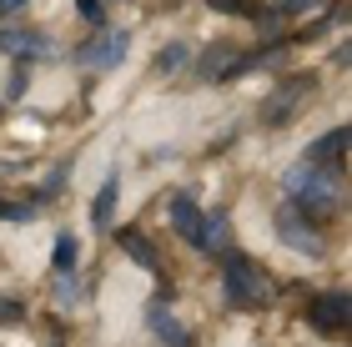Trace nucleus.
Wrapping results in <instances>:
<instances>
[{
  "label": "nucleus",
  "instance_id": "obj_2",
  "mask_svg": "<svg viewBox=\"0 0 352 347\" xmlns=\"http://www.w3.org/2000/svg\"><path fill=\"white\" fill-rule=\"evenodd\" d=\"M221 287H227V302L242 307V312H262L272 307V277L262 272V262H252L247 251H221Z\"/></svg>",
  "mask_w": 352,
  "mask_h": 347
},
{
  "label": "nucleus",
  "instance_id": "obj_17",
  "mask_svg": "<svg viewBox=\"0 0 352 347\" xmlns=\"http://www.w3.org/2000/svg\"><path fill=\"white\" fill-rule=\"evenodd\" d=\"M212 10H221V15H257V5L252 0H206Z\"/></svg>",
  "mask_w": 352,
  "mask_h": 347
},
{
  "label": "nucleus",
  "instance_id": "obj_4",
  "mask_svg": "<svg viewBox=\"0 0 352 347\" xmlns=\"http://www.w3.org/2000/svg\"><path fill=\"white\" fill-rule=\"evenodd\" d=\"M317 86V76L312 71H302V76H292V81H282L277 91H272V101L262 106V121L267 126H287V121H292V111H297V106L302 101H307V91Z\"/></svg>",
  "mask_w": 352,
  "mask_h": 347
},
{
  "label": "nucleus",
  "instance_id": "obj_13",
  "mask_svg": "<svg viewBox=\"0 0 352 347\" xmlns=\"http://www.w3.org/2000/svg\"><path fill=\"white\" fill-rule=\"evenodd\" d=\"M116 197H121V177L111 171V177L101 181V192H96V201H91V227H111V212H116Z\"/></svg>",
  "mask_w": 352,
  "mask_h": 347
},
{
  "label": "nucleus",
  "instance_id": "obj_7",
  "mask_svg": "<svg viewBox=\"0 0 352 347\" xmlns=\"http://www.w3.org/2000/svg\"><path fill=\"white\" fill-rule=\"evenodd\" d=\"M347 312H352L347 292H322V297H317V302H312L307 322L317 327V333H342V327H347Z\"/></svg>",
  "mask_w": 352,
  "mask_h": 347
},
{
  "label": "nucleus",
  "instance_id": "obj_22",
  "mask_svg": "<svg viewBox=\"0 0 352 347\" xmlns=\"http://www.w3.org/2000/svg\"><path fill=\"white\" fill-rule=\"evenodd\" d=\"M21 5H25V0H0V15H15Z\"/></svg>",
  "mask_w": 352,
  "mask_h": 347
},
{
  "label": "nucleus",
  "instance_id": "obj_19",
  "mask_svg": "<svg viewBox=\"0 0 352 347\" xmlns=\"http://www.w3.org/2000/svg\"><path fill=\"white\" fill-rule=\"evenodd\" d=\"M76 10H81V21H91V25L106 21V5H101V0H76Z\"/></svg>",
  "mask_w": 352,
  "mask_h": 347
},
{
  "label": "nucleus",
  "instance_id": "obj_9",
  "mask_svg": "<svg viewBox=\"0 0 352 347\" xmlns=\"http://www.w3.org/2000/svg\"><path fill=\"white\" fill-rule=\"evenodd\" d=\"M146 322H151V333L162 337L166 347H191V333L176 322V312H171L166 302H151V307H146Z\"/></svg>",
  "mask_w": 352,
  "mask_h": 347
},
{
  "label": "nucleus",
  "instance_id": "obj_21",
  "mask_svg": "<svg viewBox=\"0 0 352 347\" xmlns=\"http://www.w3.org/2000/svg\"><path fill=\"white\" fill-rule=\"evenodd\" d=\"M21 317H25V307L15 297H0V322H21Z\"/></svg>",
  "mask_w": 352,
  "mask_h": 347
},
{
  "label": "nucleus",
  "instance_id": "obj_5",
  "mask_svg": "<svg viewBox=\"0 0 352 347\" xmlns=\"http://www.w3.org/2000/svg\"><path fill=\"white\" fill-rule=\"evenodd\" d=\"M126 51H131V36H126V30H101L96 41L76 45V66L111 71V66H121V60H126Z\"/></svg>",
  "mask_w": 352,
  "mask_h": 347
},
{
  "label": "nucleus",
  "instance_id": "obj_3",
  "mask_svg": "<svg viewBox=\"0 0 352 347\" xmlns=\"http://www.w3.org/2000/svg\"><path fill=\"white\" fill-rule=\"evenodd\" d=\"M272 227H277V242L292 247L297 257H322V232H317V222H307L292 201H282V207H277Z\"/></svg>",
  "mask_w": 352,
  "mask_h": 347
},
{
  "label": "nucleus",
  "instance_id": "obj_11",
  "mask_svg": "<svg viewBox=\"0 0 352 347\" xmlns=\"http://www.w3.org/2000/svg\"><path fill=\"white\" fill-rule=\"evenodd\" d=\"M201 222H206V212H201V207H197L191 197H171V227L182 232L191 247L201 242Z\"/></svg>",
  "mask_w": 352,
  "mask_h": 347
},
{
  "label": "nucleus",
  "instance_id": "obj_15",
  "mask_svg": "<svg viewBox=\"0 0 352 347\" xmlns=\"http://www.w3.org/2000/svg\"><path fill=\"white\" fill-rule=\"evenodd\" d=\"M51 262H56V272H60V277H71V272H76V262H81V242H76L71 232H60V236H56Z\"/></svg>",
  "mask_w": 352,
  "mask_h": 347
},
{
  "label": "nucleus",
  "instance_id": "obj_8",
  "mask_svg": "<svg viewBox=\"0 0 352 347\" xmlns=\"http://www.w3.org/2000/svg\"><path fill=\"white\" fill-rule=\"evenodd\" d=\"M236 60H242V56H236V45L232 41H217V45H206V51L197 56V76H201V81H227V76L236 71Z\"/></svg>",
  "mask_w": 352,
  "mask_h": 347
},
{
  "label": "nucleus",
  "instance_id": "obj_12",
  "mask_svg": "<svg viewBox=\"0 0 352 347\" xmlns=\"http://www.w3.org/2000/svg\"><path fill=\"white\" fill-rule=\"evenodd\" d=\"M116 247H121V251H126V257H131L136 267L156 272V247H151V242H146V236H141L136 227H121V232H116Z\"/></svg>",
  "mask_w": 352,
  "mask_h": 347
},
{
  "label": "nucleus",
  "instance_id": "obj_14",
  "mask_svg": "<svg viewBox=\"0 0 352 347\" xmlns=\"http://www.w3.org/2000/svg\"><path fill=\"white\" fill-rule=\"evenodd\" d=\"M197 251H217V257L227 251V216H221V212H212V216L201 222V242H197Z\"/></svg>",
  "mask_w": 352,
  "mask_h": 347
},
{
  "label": "nucleus",
  "instance_id": "obj_10",
  "mask_svg": "<svg viewBox=\"0 0 352 347\" xmlns=\"http://www.w3.org/2000/svg\"><path fill=\"white\" fill-rule=\"evenodd\" d=\"M342 151H347V131H342V126H332L327 136H317L307 146V161L312 166H327V171H342Z\"/></svg>",
  "mask_w": 352,
  "mask_h": 347
},
{
  "label": "nucleus",
  "instance_id": "obj_20",
  "mask_svg": "<svg viewBox=\"0 0 352 347\" xmlns=\"http://www.w3.org/2000/svg\"><path fill=\"white\" fill-rule=\"evenodd\" d=\"M312 5H317V0H277V5H272V15L282 21V15H302V10H312Z\"/></svg>",
  "mask_w": 352,
  "mask_h": 347
},
{
  "label": "nucleus",
  "instance_id": "obj_18",
  "mask_svg": "<svg viewBox=\"0 0 352 347\" xmlns=\"http://www.w3.org/2000/svg\"><path fill=\"white\" fill-rule=\"evenodd\" d=\"M182 60H186V45H166V51L156 56V71L166 76V71H176V66H182Z\"/></svg>",
  "mask_w": 352,
  "mask_h": 347
},
{
  "label": "nucleus",
  "instance_id": "obj_16",
  "mask_svg": "<svg viewBox=\"0 0 352 347\" xmlns=\"http://www.w3.org/2000/svg\"><path fill=\"white\" fill-rule=\"evenodd\" d=\"M41 212V201L30 197V201H10V197H0V222H30V216Z\"/></svg>",
  "mask_w": 352,
  "mask_h": 347
},
{
  "label": "nucleus",
  "instance_id": "obj_1",
  "mask_svg": "<svg viewBox=\"0 0 352 347\" xmlns=\"http://www.w3.org/2000/svg\"><path fill=\"white\" fill-rule=\"evenodd\" d=\"M282 192H287V201H292L307 222L332 216L342 207V177H338V171H327V166H312V161H297L292 171H287Z\"/></svg>",
  "mask_w": 352,
  "mask_h": 347
},
{
  "label": "nucleus",
  "instance_id": "obj_6",
  "mask_svg": "<svg viewBox=\"0 0 352 347\" xmlns=\"http://www.w3.org/2000/svg\"><path fill=\"white\" fill-rule=\"evenodd\" d=\"M0 51L10 60H45L56 45H51V36H41V30H0Z\"/></svg>",
  "mask_w": 352,
  "mask_h": 347
}]
</instances>
